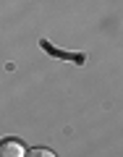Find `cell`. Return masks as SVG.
<instances>
[{
	"label": "cell",
	"instance_id": "cell-1",
	"mask_svg": "<svg viewBox=\"0 0 123 157\" xmlns=\"http://www.w3.org/2000/svg\"><path fill=\"white\" fill-rule=\"evenodd\" d=\"M39 47H42L45 52H50L52 58H58V60H73V63H79V66H84V63H86L84 52H63V50H55L47 39H39Z\"/></svg>",
	"mask_w": 123,
	"mask_h": 157
},
{
	"label": "cell",
	"instance_id": "cell-3",
	"mask_svg": "<svg viewBox=\"0 0 123 157\" xmlns=\"http://www.w3.org/2000/svg\"><path fill=\"white\" fill-rule=\"evenodd\" d=\"M24 157H55L50 149H45V147H34V149L24 152Z\"/></svg>",
	"mask_w": 123,
	"mask_h": 157
},
{
	"label": "cell",
	"instance_id": "cell-2",
	"mask_svg": "<svg viewBox=\"0 0 123 157\" xmlns=\"http://www.w3.org/2000/svg\"><path fill=\"white\" fill-rule=\"evenodd\" d=\"M0 157H24V144L18 139H3L0 141Z\"/></svg>",
	"mask_w": 123,
	"mask_h": 157
}]
</instances>
